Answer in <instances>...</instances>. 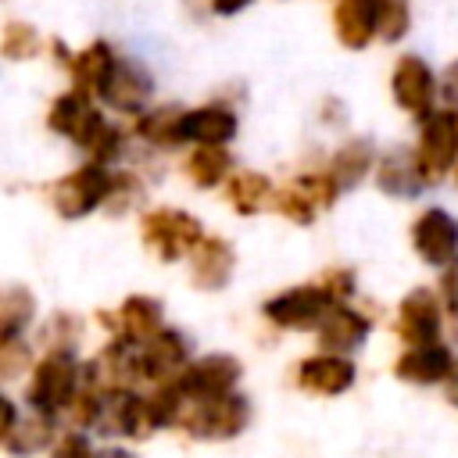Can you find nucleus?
I'll return each mask as SVG.
<instances>
[{
	"label": "nucleus",
	"instance_id": "4be33fe9",
	"mask_svg": "<svg viewBox=\"0 0 458 458\" xmlns=\"http://www.w3.org/2000/svg\"><path fill=\"white\" fill-rule=\"evenodd\" d=\"M451 365H454L451 351L437 340V344H419V347H411L408 354H401L397 365H394V372H397V379H404V383L429 386V383H444L447 372H451Z\"/></svg>",
	"mask_w": 458,
	"mask_h": 458
},
{
	"label": "nucleus",
	"instance_id": "20e7f679",
	"mask_svg": "<svg viewBox=\"0 0 458 458\" xmlns=\"http://www.w3.org/2000/svg\"><path fill=\"white\" fill-rule=\"evenodd\" d=\"M415 157L433 182H440L447 172L458 165V107L437 104L426 118H419V140H415Z\"/></svg>",
	"mask_w": 458,
	"mask_h": 458
},
{
	"label": "nucleus",
	"instance_id": "9d476101",
	"mask_svg": "<svg viewBox=\"0 0 458 458\" xmlns=\"http://www.w3.org/2000/svg\"><path fill=\"white\" fill-rule=\"evenodd\" d=\"M333 304L336 301L326 293V286L315 283V286H293V290H283V293L268 297L261 311L279 329H315Z\"/></svg>",
	"mask_w": 458,
	"mask_h": 458
},
{
	"label": "nucleus",
	"instance_id": "f8f14e48",
	"mask_svg": "<svg viewBox=\"0 0 458 458\" xmlns=\"http://www.w3.org/2000/svg\"><path fill=\"white\" fill-rule=\"evenodd\" d=\"M372 179L386 197H397V200L419 197L429 186V179H426V172L415 157V147H394L383 157H376Z\"/></svg>",
	"mask_w": 458,
	"mask_h": 458
},
{
	"label": "nucleus",
	"instance_id": "6ab92c4d",
	"mask_svg": "<svg viewBox=\"0 0 458 458\" xmlns=\"http://www.w3.org/2000/svg\"><path fill=\"white\" fill-rule=\"evenodd\" d=\"M114 61H118V50L107 39H93V43H86L82 50H75L64 61V72H68V79H72L75 89L97 97V89L104 86V79L114 68Z\"/></svg>",
	"mask_w": 458,
	"mask_h": 458
},
{
	"label": "nucleus",
	"instance_id": "7ed1b4c3",
	"mask_svg": "<svg viewBox=\"0 0 458 458\" xmlns=\"http://www.w3.org/2000/svg\"><path fill=\"white\" fill-rule=\"evenodd\" d=\"M390 100L408 118H415V122L426 118L440 104V75H437V68L415 50L397 54L394 64H390Z\"/></svg>",
	"mask_w": 458,
	"mask_h": 458
},
{
	"label": "nucleus",
	"instance_id": "f03ea898",
	"mask_svg": "<svg viewBox=\"0 0 458 458\" xmlns=\"http://www.w3.org/2000/svg\"><path fill=\"white\" fill-rule=\"evenodd\" d=\"M250 422V404L243 394H218V397H190L182 394L175 426L204 440H229Z\"/></svg>",
	"mask_w": 458,
	"mask_h": 458
},
{
	"label": "nucleus",
	"instance_id": "c85d7f7f",
	"mask_svg": "<svg viewBox=\"0 0 458 458\" xmlns=\"http://www.w3.org/2000/svg\"><path fill=\"white\" fill-rule=\"evenodd\" d=\"M50 437H54V415L36 408L29 419H14V426L7 433V447L14 454H36L50 444Z\"/></svg>",
	"mask_w": 458,
	"mask_h": 458
},
{
	"label": "nucleus",
	"instance_id": "4468645a",
	"mask_svg": "<svg viewBox=\"0 0 458 458\" xmlns=\"http://www.w3.org/2000/svg\"><path fill=\"white\" fill-rule=\"evenodd\" d=\"M411 243L422 261L447 265L458 258V222L444 208H426L411 225Z\"/></svg>",
	"mask_w": 458,
	"mask_h": 458
},
{
	"label": "nucleus",
	"instance_id": "2eb2a0df",
	"mask_svg": "<svg viewBox=\"0 0 458 458\" xmlns=\"http://www.w3.org/2000/svg\"><path fill=\"white\" fill-rule=\"evenodd\" d=\"M190 365V344L182 333L175 329H157L150 340H143L140 347V376L143 379H157L168 383L175 379L182 369Z\"/></svg>",
	"mask_w": 458,
	"mask_h": 458
},
{
	"label": "nucleus",
	"instance_id": "a19ab883",
	"mask_svg": "<svg viewBox=\"0 0 458 458\" xmlns=\"http://www.w3.org/2000/svg\"><path fill=\"white\" fill-rule=\"evenodd\" d=\"M454 179H458V165H454Z\"/></svg>",
	"mask_w": 458,
	"mask_h": 458
},
{
	"label": "nucleus",
	"instance_id": "4c0bfd02",
	"mask_svg": "<svg viewBox=\"0 0 458 458\" xmlns=\"http://www.w3.org/2000/svg\"><path fill=\"white\" fill-rule=\"evenodd\" d=\"M14 404L7 401V397H0V440H7V433H11V426H14Z\"/></svg>",
	"mask_w": 458,
	"mask_h": 458
},
{
	"label": "nucleus",
	"instance_id": "c756f323",
	"mask_svg": "<svg viewBox=\"0 0 458 458\" xmlns=\"http://www.w3.org/2000/svg\"><path fill=\"white\" fill-rule=\"evenodd\" d=\"M43 36L32 21H21V18H11L4 21V32H0V57L4 61H32L43 54Z\"/></svg>",
	"mask_w": 458,
	"mask_h": 458
},
{
	"label": "nucleus",
	"instance_id": "412c9836",
	"mask_svg": "<svg viewBox=\"0 0 458 458\" xmlns=\"http://www.w3.org/2000/svg\"><path fill=\"white\" fill-rule=\"evenodd\" d=\"M297 383L311 394H329L333 397V394H344L354 383V365L336 351L315 354V358H304L297 365Z\"/></svg>",
	"mask_w": 458,
	"mask_h": 458
},
{
	"label": "nucleus",
	"instance_id": "0eeeda50",
	"mask_svg": "<svg viewBox=\"0 0 458 458\" xmlns=\"http://www.w3.org/2000/svg\"><path fill=\"white\" fill-rule=\"evenodd\" d=\"M204 240V225L179 208H154L143 215V243L161 258V261H175L182 254H190L197 243Z\"/></svg>",
	"mask_w": 458,
	"mask_h": 458
},
{
	"label": "nucleus",
	"instance_id": "72a5a7b5",
	"mask_svg": "<svg viewBox=\"0 0 458 458\" xmlns=\"http://www.w3.org/2000/svg\"><path fill=\"white\" fill-rule=\"evenodd\" d=\"M50 458H100L93 447H89V440L82 437V433H68L57 447H54V454Z\"/></svg>",
	"mask_w": 458,
	"mask_h": 458
},
{
	"label": "nucleus",
	"instance_id": "7c9ffc66",
	"mask_svg": "<svg viewBox=\"0 0 458 458\" xmlns=\"http://www.w3.org/2000/svg\"><path fill=\"white\" fill-rule=\"evenodd\" d=\"M369 4L376 11L379 43H401L411 32V21H415L411 0H369Z\"/></svg>",
	"mask_w": 458,
	"mask_h": 458
},
{
	"label": "nucleus",
	"instance_id": "9b49d317",
	"mask_svg": "<svg viewBox=\"0 0 458 458\" xmlns=\"http://www.w3.org/2000/svg\"><path fill=\"white\" fill-rule=\"evenodd\" d=\"M104 433H122V437H147L154 433L150 411H147V397L132 394L129 386H111L100 397V411L97 422Z\"/></svg>",
	"mask_w": 458,
	"mask_h": 458
},
{
	"label": "nucleus",
	"instance_id": "5701e85b",
	"mask_svg": "<svg viewBox=\"0 0 458 458\" xmlns=\"http://www.w3.org/2000/svg\"><path fill=\"white\" fill-rule=\"evenodd\" d=\"M233 247L218 236H204L193 250H190V268H193V283L200 290H222L233 276Z\"/></svg>",
	"mask_w": 458,
	"mask_h": 458
},
{
	"label": "nucleus",
	"instance_id": "cd10ccee",
	"mask_svg": "<svg viewBox=\"0 0 458 458\" xmlns=\"http://www.w3.org/2000/svg\"><path fill=\"white\" fill-rule=\"evenodd\" d=\"M104 322H107V326H118L122 336L143 344V340H150V336L161 329V304H157L154 297L136 293V297H129V301L118 308V318H114V322H111L107 315H104Z\"/></svg>",
	"mask_w": 458,
	"mask_h": 458
},
{
	"label": "nucleus",
	"instance_id": "f704fd0d",
	"mask_svg": "<svg viewBox=\"0 0 458 458\" xmlns=\"http://www.w3.org/2000/svg\"><path fill=\"white\" fill-rule=\"evenodd\" d=\"M258 0H204L211 18H240L243 11H250Z\"/></svg>",
	"mask_w": 458,
	"mask_h": 458
},
{
	"label": "nucleus",
	"instance_id": "e433bc0d",
	"mask_svg": "<svg viewBox=\"0 0 458 458\" xmlns=\"http://www.w3.org/2000/svg\"><path fill=\"white\" fill-rule=\"evenodd\" d=\"M440 97H444L451 107H458V61H451L447 72L440 75Z\"/></svg>",
	"mask_w": 458,
	"mask_h": 458
},
{
	"label": "nucleus",
	"instance_id": "58836bf2",
	"mask_svg": "<svg viewBox=\"0 0 458 458\" xmlns=\"http://www.w3.org/2000/svg\"><path fill=\"white\" fill-rule=\"evenodd\" d=\"M444 383H447V401L458 408V361L451 365V372H447V379H444Z\"/></svg>",
	"mask_w": 458,
	"mask_h": 458
},
{
	"label": "nucleus",
	"instance_id": "a211bd4d",
	"mask_svg": "<svg viewBox=\"0 0 458 458\" xmlns=\"http://www.w3.org/2000/svg\"><path fill=\"white\" fill-rule=\"evenodd\" d=\"M397 333L404 336V344L419 347V344H437L440 340V304L429 290H411L401 301L397 311Z\"/></svg>",
	"mask_w": 458,
	"mask_h": 458
},
{
	"label": "nucleus",
	"instance_id": "ea45409f",
	"mask_svg": "<svg viewBox=\"0 0 458 458\" xmlns=\"http://www.w3.org/2000/svg\"><path fill=\"white\" fill-rule=\"evenodd\" d=\"M100 458H132V454H125V451H107V454H100Z\"/></svg>",
	"mask_w": 458,
	"mask_h": 458
},
{
	"label": "nucleus",
	"instance_id": "6e6552de",
	"mask_svg": "<svg viewBox=\"0 0 458 458\" xmlns=\"http://www.w3.org/2000/svg\"><path fill=\"white\" fill-rule=\"evenodd\" d=\"M150 97H154V75L143 61L136 57H122L114 61V68L107 72L104 86L97 89V100L118 114H140L143 107H150Z\"/></svg>",
	"mask_w": 458,
	"mask_h": 458
},
{
	"label": "nucleus",
	"instance_id": "f257e3e1",
	"mask_svg": "<svg viewBox=\"0 0 458 458\" xmlns=\"http://www.w3.org/2000/svg\"><path fill=\"white\" fill-rule=\"evenodd\" d=\"M97 97L82 93V89H64L61 97H54L50 111H47V125L50 132L72 140L75 147H82L89 154V161L111 165L122 157L125 150V129H118L114 122L104 118V111L93 104Z\"/></svg>",
	"mask_w": 458,
	"mask_h": 458
},
{
	"label": "nucleus",
	"instance_id": "473e14b6",
	"mask_svg": "<svg viewBox=\"0 0 458 458\" xmlns=\"http://www.w3.org/2000/svg\"><path fill=\"white\" fill-rule=\"evenodd\" d=\"M318 283L326 286V293H329L336 304H340V301H347V297L354 293V272H351V268H329Z\"/></svg>",
	"mask_w": 458,
	"mask_h": 458
},
{
	"label": "nucleus",
	"instance_id": "a878e982",
	"mask_svg": "<svg viewBox=\"0 0 458 458\" xmlns=\"http://www.w3.org/2000/svg\"><path fill=\"white\" fill-rule=\"evenodd\" d=\"M182 172L197 190H215V186H222L229 179L233 154L225 147H218V143H193V150L182 161Z\"/></svg>",
	"mask_w": 458,
	"mask_h": 458
},
{
	"label": "nucleus",
	"instance_id": "1a4fd4ad",
	"mask_svg": "<svg viewBox=\"0 0 458 458\" xmlns=\"http://www.w3.org/2000/svg\"><path fill=\"white\" fill-rule=\"evenodd\" d=\"M79 365L68 351H50L39 365H36V376H32V386H29V401L32 408L39 411H61L72 404V397L79 394Z\"/></svg>",
	"mask_w": 458,
	"mask_h": 458
},
{
	"label": "nucleus",
	"instance_id": "b1692460",
	"mask_svg": "<svg viewBox=\"0 0 458 458\" xmlns=\"http://www.w3.org/2000/svg\"><path fill=\"white\" fill-rule=\"evenodd\" d=\"M365 336H369V318H365L361 311H354V308H344V301L333 304V308L326 311V318L318 322V340H322V347H326V351H336V354L358 351V347L365 344Z\"/></svg>",
	"mask_w": 458,
	"mask_h": 458
},
{
	"label": "nucleus",
	"instance_id": "ddd939ff",
	"mask_svg": "<svg viewBox=\"0 0 458 458\" xmlns=\"http://www.w3.org/2000/svg\"><path fill=\"white\" fill-rule=\"evenodd\" d=\"M329 29H333V39L351 54H361L372 43H379L376 11L369 0H333L329 4Z\"/></svg>",
	"mask_w": 458,
	"mask_h": 458
},
{
	"label": "nucleus",
	"instance_id": "f3484780",
	"mask_svg": "<svg viewBox=\"0 0 458 458\" xmlns=\"http://www.w3.org/2000/svg\"><path fill=\"white\" fill-rule=\"evenodd\" d=\"M240 132V118L229 104L211 100L200 107H182V140L186 143H233V136Z\"/></svg>",
	"mask_w": 458,
	"mask_h": 458
},
{
	"label": "nucleus",
	"instance_id": "39448f33",
	"mask_svg": "<svg viewBox=\"0 0 458 458\" xmlns=\"http://www.w3.org/2000/svg\"><path fill=\"white\" fill-rule=\"evenodd\" d=\"M111 182H114V172H107V165H100V161L79 165L75 172L57 179L54 190H50L57 215L61 218H82V215L97 211L100 204H107Z\"/></svg>",
	"mask_w": 458,
	"mask_h": 458
},
{
	"label": "nucleus",
	"instance_id": "423d86ee",
	"mask_svg": "<svg viewBox=\"0 0 458 458\" xmlns=\"http://www.w3.org/2000/svg\"><path fill=\"white\" fill-rule=\"evenodd\" d=\"M336 197H340V186L333 182L329 168H322V172H301L283 190H276L272 193V208L283 218H290L297 225H308V222L318 218V211L333 208Z\"/></svg>",
	"mask_w": 458,
	"mask_h": 458
},
{
	"label": "nucleus",
	"instance_id": "2f4dec72",
	"mask_svg": "<svg viewBox=\"0 0 458 458\" xmlns=\"http://www.w3.org/2000/svg\"><path fill=\"white\" fill-rule=\"evenodd\" d=\"M29 315H32V297H29L25 290H7V293H0V344L14 340L18 329L29 322Z\"/></svg>",
	"mask_w": 458,
	"mask_h": 458
},
{
	"label": "nucleus",
	"instance_id": "bb28decb",
	"mask_svg": "<svg viewBox=\"0 0 458 458\" xmlns=\"http://www.w3.org/2000/svg\"><path fill=\"white\" fill-rule=\"evenodd\" d=\"M272 179L265 172H254V168H240V172H229L225 179V200L240 211V215H258L265 204H272Z\"/></svg>",
	"mask_w": 458,
	"mask_h": 458
},
{
	"label": "nucleus",
	"instance_id": "dca6fc26",
	"mask_svg": "<svg viewBox=\"0 0 458 458\" xmlns=\"http://www.w3.org/2000/svg\"><path fill=\"white\" fill-rule=\"evenodd\" d=\"M240 379V361L233 354H208L200 361H190L175 383L182 394L190 397H218V394H229Z\"/></svg>",
	"mask_w": 458,
	"mask_h": 458
},
{
	"label": "nucleus",
	"instance_id": "c9c22d12",
	"mask_svg": "<svg viewBox=\"0 0 458 458\" xmlns=\"http://www.w3.org/2000/svg\"><path fill=\"white\" fill-rule=\"evenodd\" d=\"M440 290H444L447 308H451V311H458V258H454V261H447V268H444V276H440Z\"/></svg>",
	"mask_w": 458,
	"mask_h": 458
},
{
	"label": "nucleus",
	"instance_id": "aec40b11",
	"mask_svg": "<svg viewBox=\"0 0 458 458\" xmlns=\"http://www.w3.org/2000/svg\"><path fill=\"white\" fill-rule=\"evenodd\" d=\"M372 168H376V143H372L369 136H351V140H344V143L333 150V157H329V175H333V182L340 186V193L361 186V182L372 175Z\"/></svg>",
	"mask_w": 458,
	"mask_h": 458
},
{
	"label": "nucleus",
	"instance_id": "393cba45",
	"mask_svg": "<svg viewBox=\"0 0 458 458\" xmlns=\"http://www.w3.org/2000/svg\"><path fill=\"white\" fill-rule=\"evenodd\" d=\"M132 132L157 147V150H172V147H182V107L179 104H154V107H143L132 122Z\"/></svg>",
	"mask_w": 458,
	"mask_h": 458
}]
</instances>
